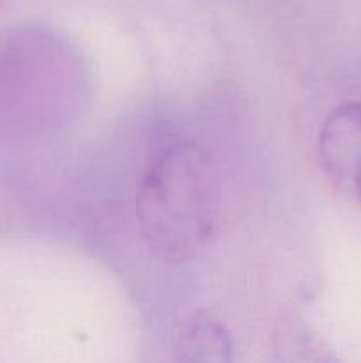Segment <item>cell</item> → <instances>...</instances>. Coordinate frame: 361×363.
Returning a JSON list of instances; mask_svg holds the SVG:
<instances>
[{
    "label": "cell",
    "instance_id": "cell-1",
    "mask_svg": "<svg viewBox=\"0 0 361 363\" xmlns=\"http://www.w3.org/2000/svg\"><path fill=\"white\" fill-rule=\"evenodd\" d=\"M134 206L142 240L154 257L173 266L195 261L218 229L214 160L190 138H165L149 152Z\"/></svg>",
    "mask_w": 361,
    "mask_h": 363
},
{
    "label": "cell",
    "instance_id": "cell-2",
    "mask_svg": "<svg viewBox=\"0 0 361 363\" xmlns=\"http://www.w3.org/2000/svg\"><path fill=\"white\" fill-rule=\"evenodd\" d=\"M64 38L42 25L0 32V130L25 133L38 126L50 103L52 77L71 64Z\"/></svg>",
    "mask_w": 361,
    "mask_h": 363
},
{
    "label": "cell",
    "instance_id": "cell-3",
    "mask_svg": "<svg viewBox=\"0 0 361 363\" xmlns=\"http://www.w3.org/2000/svg\"><path fill=\"white\" fill-rule=\"evenodd\" d=\"M317 158L333 190L361 209V101H345L326 116Z\"/></svg>",
    "mask_w": 361,
    "mask_h": 363
},
{
    "label": "cell",
    "instance_id": "cell-4",
    "mask_svg": "<svg viewBox=\"0 0 361 363\" xmlns=\"http://www.w3.org/2000/svg\"><path fill=\"white\" fill-rule=\"evenodd\" d=\"M268 363H343L328 342L297 314H283L273 326Z\"/></svg>",
    "mask_w": 361,
    "mask_h": 363
},
{
    "label": "cell",
    "instance_id": "cell-5",
    "mask_svg": "<svg viewBox=\"0 0 361 363\" xmlns=\"http://www.w3.org/2000/svg\"><path fill=\"white\" fill-rule=\"evenodd\" d=\"M172 363H234L227 326L209 312L191 314L180 330Z\"/></svg>",
    "mask_w": 361,
    "mask_h": 363
},
{
    "label": "cell",
    "instance_id": "cell-6",
    "mask_svg": "<svg viewBox=\"0 0 361 363\" xmlns=\"http://www.w3.org/2000/svg\"><path fill=\"white\" fill-rule=\"evenodd\" d=\"M4 2V0H0V4H2Z\"/></svg>",
    "mask_w": 361,
    "mask_h": 363
}]
</instances>
